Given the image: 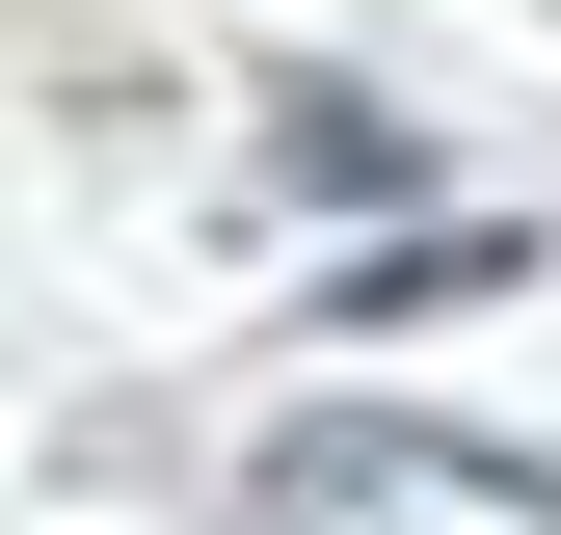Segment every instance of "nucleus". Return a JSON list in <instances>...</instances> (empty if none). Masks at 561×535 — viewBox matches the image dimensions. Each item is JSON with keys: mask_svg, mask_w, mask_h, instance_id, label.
I'll return each instance as SVG.
<instances>
[{"mask_svg": "<svg viewBox=\"0 0 561 535\" xmlns=\"http://www.w3.org/2000/svg\"><path fill=\"white\" fill-rule=\"evenodd\" d=\"M508 268H535V215H428V241L347 268V321H455V295H508Z\"/></svg>", "mask_w": 561, "mask_h": 535, "instance_id": "nucleus-1", "label": "nucleus"}]
</instances>
